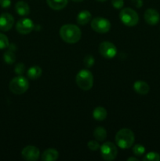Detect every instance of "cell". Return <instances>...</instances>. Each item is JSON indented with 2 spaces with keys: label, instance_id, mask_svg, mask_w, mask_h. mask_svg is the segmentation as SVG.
Returning a JSON list of instances; mask_svg holds the SVG:
<instances>
[{
  "label": "cell",
  "instance_id": "e0dca14e",
  "mask_svg": "<svg viewBox=\"0 0 160 161\" xmlns=\"http://www.w3.org/2000/svg\"><path fill=\"white\" fill-rule=\"evenodd\" d=\"M92 16L88 10H83L77 16V22L81 25H85L91 20Z\"/></svg>",
  "mask_w": 160,
  "mask_h": 161
},
{
  "label": "cell",
  "instance_id": "f1b7e54d",
  "mask_svg": "<svg viewBox=\"0 0 160 161\" xmlns=\"http://www.w3.org/2000/svg\"><path fill=\"white\" fill-rule=\"evenodd\" d=\"M11 5V0H0V6L3 8H8Z\"/></svg>",
  "mask_w": 160,
  "mask_h": 161
},
{
  "label": "cell",
  "instance_id": "7a4b0ae2",
  "mask_svg": "<svg viewBox=\"0 0 160 161\" xmlns=\"http://www.w3.org/2000/svg\"><path fill=\"white\" fill-rule=\"evenodd\" d=\"M134 134L130 129L122 128L115 135V142L119 148L126 149L131 147L134 142Z\"/></svg>",
  "mask_w": 160,
  "mask_h": 161
},
{
  "label": "cell",
  "instance_id": "484cf974",
  "mask_svg": "<svg viewBox=\"0 0 160 161\" xmlns=\"http://www.w3.org/2000/svg\"><path fill=\"white\" fill-rule=\"evenodd\" d=\"M25 71V65L23 63H18L17 64H16L15 69H14V72L16 74L19 75H21Z\"/></svg>",
  "mask_w": 160,
  "mask_h": 161
},
{
  "label": "cell",
  "instance_id": "83f0119b",
  "mask_svg": "<svg viewBox=\"0 0 160 161\" xmlns=\"http://www.w3.org/2000/svg\"><path fill=\"white\" fill-rule=\"evenodd\" d=\"M111 4L115 9H122L124 6L123 0H111Z\"/></svg>",
  "mask_w": 160,
  "mask_h": 161
},
{
  "label": "cell",
  "instance_id": "ac0fdd59",
  "mask_svg": "<svg viewBox=\"0 0 160 161\" xmlns=\"http://www.w3.org/2000/svg\"><path fill=\"white\" fill-rule=\"evenodd\" d=\"M107 110L101 106H98L93 112V116L98 121L104 120L107 117Z\"/></svg>",
  "mask_w": 160,
  "mask_h": 161
},
{
  "label": "cell",
  "instance_id": "30bf717a",
  "mask_svg": "<svg viewBox=\"0 0 160 161\" xmlns=\"http://www.w3.org/2000/svg\"><path fill=\"white\" fill-rule=\"evenodd\" d=\"M21 156L24 160L28 161H35L39 160L40 151L34 146H28L24 148L21 152Z\"/></svg>",
  "mask_w": 160,
  "mask_h": 161
},
{
  "label": "cell",
  "instance_id": "6da1fadb",
  "mask_svg": "<svg viewBox=\"0 0 160 161\" xmlns=\"http://www.w3.org/2000/svg\"><path fill=\"white\" fill-rule=\"evenodd\" d=\"M60 36L67 43L74 44L80 40L82 36V31L77 25H64L60 29Z\"/></svg>",
  "mask_w": 160,
  "mask_h": 161
},
{
  "label": "cell",
  "instance_id": "d6a6232c",
  "mask_svg": "<svg viewBox=\"0 0 160 161\" xmlns=\"http://www.w3.org/2000/svg\"><path fill=\"white\" fill-rule=\"evenodd\" d=\"M97 1H98V2H105V1H107V0H97Z\"/></svg>",
  "mask_w": 160,
  "mask_h": 161
},
{
  "label": "cell",
  "instance_id": "9c48e42d",
  "mask_svg": "<svg viewBox=\"0 0 160 161\" xmlns=\"http://www.w3.org/2000/svg\"><path fill=\"white\" fill-rule=\"evenodd\" d=\"M34 27V23L29 18H22L16 24V29L20 34L22 35L29 34L33 31Z\"/></svg>",
  "mask_w": 160,
  "mask_h": 161
},
{
  "label": "cell",
  "instance_id": "2e32d148",
  "mask_svg": "<svg viewBox=\"0 0 160 161\" xmlns=\"http://www.w3.org/2000/svg\"><path fill=\"white\" fill-rule=\"evenodd\" d=\"M48 6L54 10L64 9L68 3V0H46Z\"/></svg>",
  "mask_w": 160,
  "mask_h": 161
},
{
  "label": "cell",
  "instance_id": "cb8c5ba5",
  "mask_svg": "<svg viewBox=\"0 0 160 161\" xmlns=\"http://www.w3.org/2000/svg\"><path fill=\"white\" fill-rule=\"evenodd\" d=\"M83 63H84V65L86 68H91L93 66L94 63H95V59H94V58L92 55L88 54L84 58Z\"/></svg>",
  "mask_w": 160,
  "mask_h": 161
},
{
  "label": "cell",
  "instance_id": "44dd1931",
  "mask_svg": "<svg viewBox=\"0 0 160 161\" xmlns=\"http://www.w3.org/2000/svg\"><path fill=\"white\" fill-rule=\"evenodd\" d=\"M3 59H4V61L6 64H13L16 61V56L15 54H14L13 50H9L6 52H5L4 55H3Z\"/></svg>",
  "mask_w": 160,
  "mask_h": 161
},
{
  "label": "cell",
  "instance_id": "8992f818",
  "mask_svg": "<svg viewBox=\"0 0 160 161\" xmlns=\"http://www.w3.org/2000/svg\"><path fill=\"white\" fill-rule=\"evenodd\" d=\"M100 154L104 160L107 161L114 160L118 155V149L115 145L107 142L100 146Z\"/></svg>",
  "mask_w": 160,
  "mask_h": 161
},
{
  "label": "cell",
  "instance_id": "277c9868",
  "mask_svg": "<svg viewBox=\"0 0 160 161\" xmlns=\"http://www.w3.org/2000/svg\"><path fill=\"white\" fill-rule=\"evenodd\" d=\"M9 90L15 94H22L28 91L29 87L28 80L25 77L17 76L13 79L9 83Z\"/></svg>",
  "mask_w": 160,
  "mask_h": 161
},
{
  "label": "cell",
  "instance_id": "ba28073f",
  "mask_svg": "<svg viewBox=\"0 0 160 161\" xmlns=\"http://www.w3.org/2000/svg\"><path fill=\"white\" fill-rule=\"evenodd\" d=\"M98 50L101 56L107 58V59H111V58H115V55L117 54V48H116V47L112 42H108V41L102 42L99 45Z\"/></svg>",
  "mask_w": 160,
  "mask_h": 161
},
{
  "label": "cell",
  "instance_id": "9a60e30c",
  "mask_svg": "<svg viewBox=\"0 0 160 161\" xmlns=\"http://www.w3.org/2000/svg\"><path fill=\"white\" fill-rule=\"evenodd\" d=\"M59 157V153L54 149H47L43 152L42 155V160L54 161L56 160Z\"/></svg>",
  "mask_w": 160,
  "mask_h": 161
},
{
  "label": "cell",
  "instance_id": "7c38bea8",
  "mask_svg": "<svg viewBox=\"0 0 160 161\" xmlns=\"http://www.w3.org/2000/svg\"><path fill=\"white\" fill-rule=\"evenodd\" d=\"M144 20L148 25H155L160 20V15L155 9H147L144 13Z\"/></svg>",
  "mask_w": 160,
  "mask_h": 161
},
{
  "label": "cell",
  "instance_id": "4316f807",
  "mask_svg": "<svg viewBox=\"0 0 160 161\" xmlns=\"http://www.w3.org/2000/svg\"><path fill=\"white\" fill-rule=\"evenodd\" d=\"M87 146H88V148H89V149L92 151L98 150L100 147V145H99V143H98V142L93 141V140H91V141H89V142H88Z\"/></svg>",
  "mask_w": 160,
  "mask_h": 161
},
{
  "label": "cell",
  "instance_id": "5b68a950",
  "mask_svg": "<svg viewBox=\"0 0 160 161\" xmlns=\"http://www.w3.org/2000/svg\"><path fill=\"white\" fill-rule=\"evenodd\" d=\"M119 17L122 23L129 27L135 26L138 24L139 17L137 13L130 8H124L120 11Z\"/></svg>",
  "mask_w": 160,
  "mask_h": 161
},
{
  "label": "cell",
  "instance_id": "4dcf8cb0",
  "mask_svg": "<svg viewBox=\"0 0 160 161\" xmlns=\"http://www.w3.org/2000/svg\"><path fill=\"white\" fill-rule=\"evenodd\" d=\"M127 160L128 161H138V159H136V158H135V157H130V158H128L127 159Z\"/></svg>",
  "mask_w": 160,
  "mask_h": 161
},
{
  "label": "cell",
  "instance_id": "603a6c76",
  "mask_svg": "<svg viewBox=\"0 0 160 161\" xmlns=\"http://www.w3.org/2000/svg\"><path fill=\"white\" fill-rule=\"evenodd\" d=\"M145 152V148L144 147L141 145L137 144L135 145L133 148V153L135 156H138V157H141Z\"/></svg>",
  "mask_w": 160,
  "mask_h": 161
},
{
  "label": "cell",
  "instance_id": "5bb4252c",
  "mask_svg": "<svg viewBox=\"0 0 160 161\" xmlns=\"http://www.w3.org/2000/svg\"><path fill=\"white\" fill-rule=\"evenodd\" d=\"M16 12L20 16H27L30 13V7L26 2L19 1L15 5Z\"/></svg>",
  "mask_w": 160,
  "mask_h": 161
},
{
  "label": "cell",
  "instance_id": "d4e9b609",
  "mask_svg": "<svg viewBox=\"0 0 160 161\" xmlns=\"http://www.w3.org/2000/svg\"><path fill=\"white\" fill-rule=\"evenodd\" d=\"M9 39L6 35L0 33V50L7 48L9 47Z\"/></svg>",
  "mask_w": 160,
  "mask_h": 161
},
{
  "label": "cell",
  "instance_id": "8fae6325",
  "mask_svg": "<svg viewBox=\"0 0 160 161\" xmlns=\"http://www.w3.org/2000/svg\"><path fill=\"white\" fill-rule=\"evenodd\" d=\"M14 24V18L11 14L3 13L0 15V30L3 31H8L13 28Z\"/></svg>",
  "mask_w": 160,
  "mask_h": 161
},
{
  "label": "cell",
  "instance_id": "d6986e66",
  "mask_svg": "<svg viewBox=\"0 0 160 161\" xmlns=\"http://www.w3.org/2000/svg\"><path fill=\"white\" fill-rule=\"evenodd\" d=\"M42 70L39 66H32L28 70L27 75L31 80H37L42 75Z\"/></svg>",
  "mask_w": 160,
  "mask_h": 161
},
{
  "label": "cell",
  "instance_id": "7402d4cb",
  "mask_svg": "<svg viewBox=\"0 0 160 161\" xmlns=\"http://www.w3.org/2000/svg\"><path fill=\"white\" fill-rule=\"evenodd\" d=\"M144 161H159L160 160V156L158 153L155 152H151L146 154L145 157L143 158Z\"/></svg>",
  "mask_w": 160,
  "mask_h": 161
},
{
  "label": "cell",
  "instance_id": "ffe728a7",
  "mask_svg": "<svg viewBox=\"0 0 160 161\" xmlns=\"http://www.w3.org/2000/svg\"><path fill=\"white\" fill-rule=\"evenodd\" d=\"M93 136L97 141L104 142L107 137V131L102 127H97L93 131Z\"/></svg>",
  "mask_w": 160,
  "mask_h": 161
},
{
  "label": "cell",
  "instance_id": "52a82bcc",
  "mask_svg": "<svg viewBox=\"0 0 160 161\" xmlns=\"http://www.w3.org/2000/svg\"><path fill=\"white\" fill-rule=\"evenodd\" d=\"M91 28L96 32L104 34L109 31L111 28V23L108 20L101 17H97L91 20Z\"/></svg>",
  "mask_w": 160,
  "mask_h": 161
},
{
  "label": "cell",
  "instance_id": "f546056e",
  "mask_svg": "<svg viewBox=\"0 0 160 161\" xmlns=\"http://www.w3.org/2000/svg\"><path fill=\"white\" fill-rule=\"evenodd\" d=\"M132 3L134 6L136 8H141L143 6V1L142 0H132Z\"/></svg>",
  "mask_w": 160,
  "mask_h": 161
},
{
  "label": "cell",
  "instance_id": "1f68e13d",
  "mask_svg": "<svg viewBox=\"0 0 160 161\" xmlns=\"http://www.w3.org/2000/svg\"><path fill=\"white\" fill-rule=\"evenodd\" d=\"M72 1L75 2V3H81V2L84 1V0H72Z\"/></svg>",
  "mask_w": 160,
  "mask_h": 161
},
{
  "label": "cell",
  "instance_id": "4fadbf2b",
  "mask_svg": "<svg viewBox=\"0 0 160 161\" xmlns=\"http://www.w3.org/2000/svg\"><path fill=\"white\" fill-rule=\"evenodd\" d=\"M133 89L137 94L144 95V94H147L149 92L150 86L146 82L140 80V81L135 82L134 84H133Z\"/></svg>",
  "mask_w": 160,
  "mask_h": 161
},
{
  "label": "cell",
  "instance_id": "3957f363",
  "mask_svg": "<svg viewBox=\"0 0 160 161\" xmlns=\"http://www.w3.org/2000/svg\"><path fill=\"white\" fill-rule=\"evenodd\" d=\"M75 81L80 89L83 91H89L93 85V75L90 71L87 69H83L79 71L76 75Z\"/></svg>",
  "mask_w": 160,
  "mask_h": 161
}]
</instances>
